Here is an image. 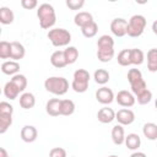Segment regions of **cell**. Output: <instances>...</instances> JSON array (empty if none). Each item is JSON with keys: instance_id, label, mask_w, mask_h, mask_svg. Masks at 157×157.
Masks as SVG:
<instances>
[{"instance_id": "6da1fadb", "label": "cell", "mask_w": 157, "mask_h": 157, "mask_svg": "<svg viewBox=\"0 0 157 157\" xmlns=\"http://www.w3.org/2000/svg\"><path fill=\"white\" fill-rule=\"evenodd\" d=\"M37 16H38V20H39V25L43 29H49L55 25V21H56L55 10L48 2H43L38 6Z\"/></svg>"}, {"instance_id": "7a4b0ae2", "label": "cell", "mask_w": 157, "mask_h": 157, "mask_svg": "<svg viewBox=\"0 0 157 157\" xmlns=\"http://www.w3.org/2000/svg\"><path fill=\"white\" fill-rule=\"evenodd\" d=\"M44 88L56 96H63L69 90V81L63 76H50L44 81Z\"/></svg>"}, {"instance_id": "3957f363", "label": "cell", "mask_w": 157, "mask_h": 157, "mask_svg": "<svg viewBox=\"0 0 157 157\" xmlns=\"http://www.w3.org/2000/svg\"><path fill=\"white\" fill-rule=\"evenodd\" d=\"M146 18L145 16L142 15H132L130 17V20L128 21V29H126V34L129 37H132V38H136V37H140L144 31H145V27H146Z\"/></svg>"}, {"instance_id": "277c9868", "label": "cell", "mask_w": 157, "mask_h": 157, "mask_svg": "<svg viewBox=\"0 0 157 157\" xmlns=\"http://www.w3.org/2000/svg\"><path fill=\"white\" fill-rule=\"evenodd\" d=\"M48 38L54 47H66L71 42V34L65 28H53L48 32Z\"/></svg>"}, {"instance_id": "5b68a950", "label": "cell", "mask_w": 157, "mask_h": 157, "mask_svg": "<svg viewBox=\"0 0 157 157\" xmlns=\"http://www.w3.org/2000/svg\"><path fill=\"white\" fill-rule=\"evenodd\" d=\"M88 82H90V72L85 69H77L74 72L71 88L77 93H83L88 88Z\"/></svg>"}, {"instance_id": "8992f818", "label": "cell", "mask_w": 157, "mask_h": 157, "mask_svg": "<svg viewBox=\"0 0 157 157\" xmlns=\"http://www.w3.org/2000/svg\"><path fill=\"white\" fill-rule=\"evenodd\" d=\"M115 101H117V103L119 105L125 107V108H129V107H132L135 104L136 98H135V96L131 92H129L126 90H121V91H119L117 93Z\"/></svg>"}, {"instance_id": "52a82bcc", "label": "cell", "mask_w": 157, "mask_h": 157, "mask_svg": "<svg viewBox=\"0 0 157 157\" xmlns=\"http://www.w3.org/2000/svg\"><path fill=\"white\" fill-rule=\"evenodd\" d=\"M128 29V21L121 17H117L110 22V31L117 37H124Z\"/></svg>"}, {"instance_id": "ba28073f", "label": "cell", "mask_w": 157, "mask_h": 157, "mask_svg": "<svg viewBox=\"0 0 157 157\" xmlns=\"http://www.w3.org/2000/svg\"><path fill=\"white\" fill-rule=\"evenodd\" d=\"M115 119L120 125H130L135 121V113L129 108H121L115 113Z\"/></svg>"}, {"instance_id": "9c48e42d", "label": "cell", "mask_w": 157, "mask_h": 157, "mask_svg": "<svg viewBox=\"0 0 157 157\" xmlns=\"http://www.w3.org/2000/svg\"><path fill=\"white\" fill-rule=\"evenodd\" d=\"M96 99L102 104H110L115 99V97H114L113 91L109 87L103 86L96 91Z\"/></svg>"}, {"instance_id": "30bf717a", "label": "cell", "mask_w": 157, "mask_h": 157, "mask_svg": "<svg viewBox=\"0 0 157 157\" xmlns=\"http://www.w3.org/2000/svg\"><path fill=\"white\" fill-rule=\"evenodd\" d=\"M21 139L25 141V142H33L37 140V136H38V131L36 129V126L33 125H25L22 129H21Z\"/></svg>"}, {"instance_id": "8fae6325", "label": "cell", "mask_w": 157, "mask_h": 157, "mask_svg": "<svg viewBox=\"0 0 157 157\" xmlns=\"http://www.w3.org/2000/svg\"><path fill=\"white\" fill-rule=\"evenodd\" d=\"M97 119L99 123L102 124H109L115 119V112L112 108L108 107H103L98 110L97 113Z\"/></svg>"}, {"instance_id": "7c38bea8", "label": "cell", "mask_w": 157, "mask_h": 157, "mask_svg": "<svg viewBox=\"0 0 157 157\" xmlns=\"http://www.w3.org/2000/svg\"><path fill=\"white\" fill-rule=\"evenodd\" d=\"M74 22H75L76 26L83 28L85 26H87V25H90V23L93 22V16L90 12H87V11H81V12H78V13L75 15Z\"/></svg>"}, {"instance_id": "4fadbf2b", "label": "cell", "mask_w": 157, "mask_h": 157, "mask_svg": "<svg viewBox=\"0 0 157 157\" xmlns=\"http://www.w3.org/2000/svg\"><path fill=\"white\" fill-rule=\"evenodd\" d=\"M110 135H112V140L115 145L119 146V145H123L125 142V131H124L123 125H120V124L114 125Z\"/></svg>"}, {"instance_id": "5bb4252c", "label": "cell", "mask_w": 157, "mask_h": 157, "mask_svg": "<svg viewBox=\"0 0 157 157\" xmlns=\"http://www.w3.org/2000/svg\"><path fill=\"white\" fill-rule=\"evenodd\" d=\"M50 63L54 67H58V69H61V67L66 66L67 63H66V59H65L64 50H55L50 55Z\"/></svg>"}, {"instance_id": "9a60e30c", "label": "cell", "mask_w": 157, "mask_h": 157, "mask_svg": "<svg viewBox=\"0 0 157 157\" xmlns=\"http://www.w3.org/2000/svg\"><path fill=\"white\" fill-rule=\"evenodd\" d=\"M60 103H61V99L59 98H52L47 102L45 104V110L49 115L52 117H58L60 115Z\"/></svg>"}, {"instance_id": "2e32d148", "label": "cell", "mask_w": 157, "mask_h": 157, "mask_svg": "<svg viewBox=\"0 0 157 157\" xmlns=\"http://www.w3.org/2000/svg\"><path fill=\"white\" fill-rule=\"evenodd\" d=\"M26 54L25 47L20 42H11V56L10 59H13L15 61L22 59Z\"/></svg>"}, {"instance_id": "e0dca14e", "label": "cell", "mask_w": 157, "mask_h": 157, "mask_svg": "<svg viewBox=\"0 0 157 157\" xmlns=\"http://www.w3.org/2000/svg\"><path fill=\"white\" fill-rule=\"evenodd\" d=\"M1 71L5 75H17L20 71V64L15 60H10V61H4L1 64Z\"/></svg>"}, {"instance_id": "ac0fdd59", "label": "cell", "mask_w": 157, "mask_h": 157, "mask_svg": "<svg viewBox=\"0 0 157 157\" xmlns=\"http://www.w3.org/2000/svg\"><path fill=\"white\" fill-rule=\"evenodd\" d=\"M36 104V97L31 92H25L20 96V105L23 109H31Z\"/></svg>"}, {"instance_id": "d6986e66", "label": "cell", "mask_w": 157, "mask_h": 157, "mask_svg": "<svg viewBox=\"0 0 157 157\" xmlns=\"http://www.w3.org/2000/svg\"><path fill=\"white\" fill-rule=\"evenodd\" d=\"M20 90L17 88V86L13 83V82H11V81H9V82H6L5 83V86H4V94H5V97L6 98H9V99H16L17 97H18V94H20Z\"/></svg>"}, {"instance_id": "ffe728a7", "label": "cell", "mask_w": 157, "mask_h": 157, "mask_svg": "<svg viewBox=\"0 0 157 157\" xmlns=\"http://www.w3.org/2000/svg\"><path fill=\"white\" fill-rule=\"evenodd\" d=\"M125 146L129 148V150H132V151H135V150H137L139 147H140V145H141V139H140V136L137 135V134H134V132H131V134H128V136H125Z\"/></svg>"}, {"instance_id": "44dd1931", "label": "cell", "mask_w": 157, "mask_h": 157, "mask_svg": "<svg viewBox=\"0 0 157 157\" xmlns=\"http://www.w3.org/2000/svg\"><path fill=\"white\" fill-rule=\"evenodd\" d=\"M13 20H15V15L10 7L6 6L0 7V22L2 25H10L13 22Z\"/></svg>"}, {"instance_id": "7402d4cb", "label": "cell", "mask_w": 157, "mask_h": 157, "mask_svg": "<svg viewBox=\"0 0 157 157\" xmlns=\"http://www.w3.org/2000/svg\"><path fill=\"white\" fill-rule=\"evenodd\" d=\"M142 134L148 140H156L157 139V124L155 123H146L142 126Z\"/></svg>"}, {"instance_id": "603a6c76", "label": "cell", "mask_w": 157, "mask_h": 157, "mask_svg": "<svg viewBox=\"0 0 157 157\" xmlns=\"http://www.w3.org/2000/svg\"><path fill=\"white\" fill-rule=\"evenodd\" d=\"M97 58L102 63H108L114 58V48H99L97 49Z\"/></svg>"}, {"instance_id": "cb8c5ba5", "label": "cell", "mask_w": 157, "mask_h": 157, "mask_svg": "<svg viewBox=\"0 0 157 157\" xmlns=\"http://www.w3.org/2000/svg\"><path fill=\"white\" fill-rule=\"evenodd\" d=\"M147 69L151 72L157 71V48H152L147 52Z\"/></svg>"}, {"instance_id": "d4e9b609", "label": "cell", "mask_w": 157, "mask_h": 157, "mask_svg": "<svg viewBox=\"0 0 157 157\" xmlns=\"http://www.w3.org/2000/svg\"><path fill=\"white\" fill-rule=\"evenodd\" d=\"M75 103L71 99H61L60 103V115H71L75 112Z\"/></svg>"}, {"instance_id": "484cf974", "label": "cell", "mask_w": 157, "mask_h": 157, "mask_svg": "<svg viewBox=\"0 0 157 157\" xmlns=\"http://www.w3.org/2000/svg\"><path fill=\"white\" fill-rule=\"evenodd\" d=\"M109 77L110 75L105 69H98L93 74V78L98 85H105L109 81Z\"/></svg>"}, {"instance_id": "4316f807", "label": "cell", "mask_w": 157, "mask_h": 157, "mask_svg": "<svg viewBox=\"0 0 157 157\" xmlns=\"http://www.w3.org/2000/svg\"><path fill=\"white\" fill-rule=\"evenodd\" d=\"M130 58H131V64L132 65H141L145 60L144 52L139 48H132L130 49Z\"/></svg>"}, {"instance_id": "83f0119b", "label": "cell", "mask_w": 157, "mask_h": 157, "mask_svg": "<svg viewBox=\"0 0 157 157\" xmlns=\"http://www.w3.org/2000/svg\"><path fill=\"white\" fill-rule=\"evenodd\" d=\"M64 54H65V59H66L67 65L69 64H74L78 58V50H77L76 47H72V45H69L64 50Z\"/></svg>"}, {"instance_id": "f1b7e54d", "label": "cell", "mask_w": 157, "mask_h": 157, "mask_svg": "<svg viewBox=\"0 0 157 157\" xmlns=\"http://www.w3.org/2000/svg\"><path fill=\"white\" fill-rule=\"evenodd\" d=\"M118 64L121 66H129L131 65V58H130V49H123L118 54Z\"/></svg>"}, {"instance_id": "f546056e", "label": "cell", "mask_w": 157, "mask_h": 157, "mask_svg": "<svg viewBox=\"0 0 157 157\" xmlns=\"http://www.w3.org/2000/svg\"><path fill=\"white\" fill-rule=\"evenodd\" d=\"M99 48H114V39L108 34L101 36L97 40V49Z\"/></svg>"}, {"instance_id": "4dcf8cb0", "label": "cell", "mask_w": 157, "mask_h": 157, "mask_svg": "<svg viewBox=\"0 0 157 157\" xmlns=\"http://www.w3.org/2000/svg\"><path fill=\"white\" fill-rule=\"evenodd\" d=\"M10 81H11V82H13L21 92H23V91L26 90V87H27V78H26V76H25V75H22V74L13 75V76H12V78H11Z\"/></svg>"}, {"instance_id": "1f68e13d", "label": "cell", "mask_w": 157, "mask_h": 157, "mask_svg": "<svg viewBox=\"0 0 157 157\" xmlns=\"http://www.w3.org/2000/svg\"><path fill=\"white\" fill-rule=\"evenodd\" d=\"M12 124V114H0V134L6 132V130Z\"/></svg>"}, {"instance_id": "d6a6232c", "label": "cell", "mask_w": 157, "mask_h": 157, "mask_svg": "<svg viewBox=\"0 0 157 157\" xmlns=\"http://www.w3.org/2000/svg\"><path fill=\"white\" fill-rule=\"evenodd\" d=\"M81 32H82V34H83L86 38H92V37H94V36L97 34V32H98V25L93 21L92 23H90V25L85 26L83 28H81Z\"/></svg>"}, {"instance_id": "836d02e7", "label": "cell", "mask_w": 157, "mask_h": 157, "mask_svg": "<svg viewBox=\"0 0 157 157\" xmlns=\"http://www.w3.org/2000/svg\"><path fill=\"white\" fill-rule=\"evenodd\" d=\"M141 80H144V77H142V74L139 69H130L128 71V81H129L130 85H132L135 82H139Z\"/></svg>"}, {"instance_id": "e575fe53", "label": "cell", "mask_w": 157, "mask_h": 157, "mask_svg": "<svg viewBox=\"0 0 157 157\" xmlns=\"http://www.w3.org/2000/svg\"><path fill=\"white\" fill-rule=\"evenodd\" d=\"M11 56V43L6 40L0 42V58L1 59H7Z\"/></svg>"}, {"instance_id": "d590c367", "label": "cell", "mask_w": 157, "mask_h": 157, "mask_svg": "<svg viewBox=\"0 0 157 157\" xmlns=\"http://www.w3.org/2000/svg\"><path fill=\"white\" fill-rule=\"evenodd\" d=\"M151 99H152V92H151L150 90H147V91H146L145 93H142L141 96L136 97L137 103H139V104H141V105L150 103V102H151Z\"/></svg>"}, {"instance_id": "8d00e7d4", "label": "cell", "mask_w": 157, "mask_h": 157, "mask_svg": "<svg viewBox=\"0 0 157 157\" xmlns=\"http://www.w3.org/2000/svg\"><path fill=\"white\" fill-rule=\"evenodd\" d=\"M85 5V0H66V6L71 10H80Z\"/></svg>"}, {"instance_id": "74e56055", "label": "cell", "mask_w": 157, "mask_h": 157, "mask_svg": "<svg viewBox=\"0 0 157 157\" xmlns=\"http://www.w3.org/2000/svg\"><path fill=\"white\" fill-rule=\"evenodd\" d=\"M49 157H67L66 151L63 147H53L49 151Z\"/></svg>"}, {"instance_id": "f35d334b", "label": "cell", "mask_w": 157, "mask_h": 157, "mask_svg": "<svg viewBox=\"0 0 157 157\" xmlns=\"http://www.w3.org/2000/svg\"><path fill=\"white\" fill-rule=\"evenodd\" d=\"M12 113H13V107L10 103L5 101L0 102V114H12Z\"/></svg>"}, {"instance_id": "ab89813d", "label": "cell", "mask_w": 157, "mask_h": 157, "mask_svg": "<svg viewBox=\"0 0 157 157\" xmlns=\"http://www.w3.org/2000/svg\"><path fill=\"white\" fill-rule=\"evenodd\" d=\"M21 6L26 10H32L38 6L37 0H21Z\"/></svg>"}, {"instance_id": "60d3db41", "label": "cell", "mask_w": 157, "mask_h": 157, "mask_svg": "<svg viewBox=\"0 0 157 157\" xmlns=\"http://www.w3.org/2000/svg\"><path fill=\"white\" fill-rule=\"evenodd\" d=\"M130 157H146V155L144 152H139V151H135L134 153L130 155Z\"/></svg>"}, {"instance_id": "b9f144b4", "label": "cell", "mask_w": 157, "mask_h": 157, "mask_svg": "<svg viewBox=\"0 0 157 157\" xmlns=\"http://www.w3.org/2000/svg\"><path fill=\"white\" fill-rule=\"evenodd\" d=\"M0 157H10L7 151L4 148V147H0Z\"/></svg>"}, {"instance_id": "7bdbcfd3", "label": "cell", "mask_w": 157, "mask_h": 157, "mask_svg": "<svg viewBox=\"0 0 157 157\" xmlns=\"http://www.w3.org/2000/svg\"><path fill=\"white\" fill-rule=\"evenodd\" d=\"M152 31H153V33L157 36V20L153 21V23H152Z\"/></svg>"}, {"instance_id": "ee69618b", "label": "cell", "mask_w": 157, "mask_h": 157, "mask_svg": "<svg viewBox=\"0 0 157 157\" xmlns=\"http://www.w3.org/2000/svg\"><path fill=\"white\" fill-rule=\"evenodd\" d=\"M155 107H156V109H157V98H156V101H155Z\"/></svg>"}, {"instance_id": "f6af8a7d", "label": "cell", "mask_w": 157, "mask_h": 157, "mask_svg": "<svg viewBox=\"0 0 157 157\" xmlns=\"http://www.w3.org/2000/svg\"><path fill=\"white\" fill-rule=\"evenodd\" d=\"M108 157H119V156H117V155H110V156H108Z\"/></svg>"}, {"instance_id": "bcb514c9", "label": "cell", "mask_w": 157, "mask_h": 157, "mask_svg": "<svg viewBox=\"0 0 157 157\" xmlns=\"http://www.w3.org/2000/svg\"><path fill=\"white\" fill-rule=\"evenodd\" d=\"M71 157H75V156H71Z\"/></svg>"}]
</instances>
